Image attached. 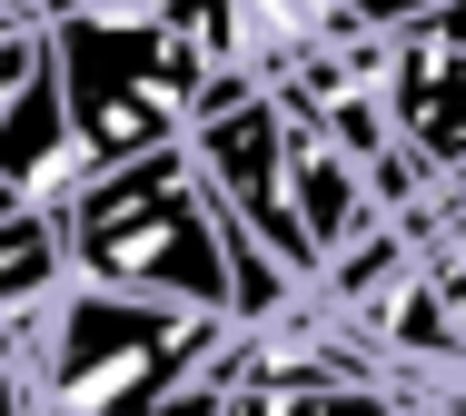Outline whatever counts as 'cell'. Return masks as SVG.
<instances>
[{"instance_id":"277c9868","label":"cell","mask_w":466,"mask_h":416,"mask_svg":"<svg viewBox=\"0 0 466 416\" xmlns=\"http://www.w3.org/2000/svg\"><path fill=\"white\" fill-rule=\"evenodd\" d=\"M0 189L30 208V218H50V208H70L90 189V159H80V139H70V109H60L50 60L20 80V100L0 109Z\"/></svg>"},{"instance_id":"7a4b0ae2","label":"cell","mask_w":466,"mask_h":416,"mask_svg":"<svg viewBox=\"0 0 466 416\" xmlns=\"http://www.w3.org/2000/svg\"><path fill=\"white\" fill-rule=\"evenodd\" d=\"M60 278L99 298H159L188 317H228V258H218V208L198 189L188 149H159L139 169L90 179L70 208H50Z\"/></svg>"},{"instance_id":"8992f818","label":"cell","mask_w":466,"mask_h":416,"mask_svg":"<svg viewBox=\"0 0 466 416\" xmlns=\"http://www.w3.org/2000/svg\"><path fill=\"white\" fill-rule=\"evenodd\" d=\"M10 218H30V208H20V199H10V189H0V228H10Z\"/></svg>"},{"instance_id":"6da1fadb","label":"cell","mask_w":466,"mask_h":416,"mask_svg":"<svg viewBox=\"0 0 466 416\" xmlns=\"http://www.w3.org/2000/svg\"><path fill=\"white\" fill-rule=\"evenodd\" d=\"M40 40L90 179L179 149L208 100L198 10H40Z\"/></svg>"},{"instance_id":"3957f363","label":"cell","mask_w":466,"mask_h":416,"mask_svg":"<svg viewBox=\"0 0 466 416\" xmlns=\"http://www.w3.org/2000/svg\"><path fill=\"white\" fill-rule=\"evenodd\" d=\"M218 347H228V317L60 288L20 387H30L40 416H159L169 397H188V387L218 367Z\"/></svg>"},{"instance_id":"5b68a950","label":"cell","mask_w":466,"mask_h":416,"mask_svg":"<svg viewBox=\"0 0 466 416\" xmlns=\"http://www.w3.org/2000/svg\"><path fill=\"white\" fill-rule=\"evenodd\" d=\"M60 288H70V278H60L50 218H10V228H0V377H30V347H40Z\"/></svg>"}]
</instances>
